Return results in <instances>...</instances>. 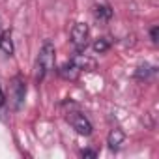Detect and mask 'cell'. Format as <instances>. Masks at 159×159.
Segmentation results:
<instances>
[{"mask_svg": "<svg viewBox=\"0 0 159 159\" xmlns=\"http://www.w3.org/2000/svg\"><path fill=\"white\" fill-rule=\"evenodd\" d=\"M54 62H56V49L52 45V41H43L39 52H38V60H36V69H34V79L38 83H41L43 79L54 69Z\"/></svg>", "mask_w": 159, "mask_h": 159, "instance_id": "obj_1", "label": "cell"}, {"mask_svg": "<svg viewBox=\"0 0 159 159\" xmlns=\"http://www.w3.org/2000/svg\"><path fill=\"white\" fill-rule=\"evenodd\" d=\"M66 120H67V124H69L79 135H83V137H88V135H92V131H94L90 120H88L81 111H77V107H75L73 103H71V109L66 112Z\"/></svg>", "mask_w": 159, "mask_h": 159, "instance_id": "obj_2", "label": "cell"}, {"mask_svg": "<svg viewBox=\"0 0 159 159\" xmlns=\"http://www.w3.org/2000/svg\"><path fill=\"white\" fill-rule=\"evenodd\" d=\"M90 39V28L86 23H75L71 28V43L77 52H84Z\"/></svg>", "mask_w": 159, "mask_h": 159, "instance_id": "obj_3", "label": "cell"}, {"mask_svg": "<svg viewBox=\"0 0 159 159\" xmlns=\"http://www.w3.org/2000/svg\"><path fill=\"white\" fill-rule=\"evenodd\" d=\"M25 96H26V83L21 75H15L11 79V101H13V109L19 111L25 103Z\"/></svg>", "mask_w": 159, "mask_h": 159, "instance_id": "obj_4", "label": "cell"}, {"mask_svg": "<svg viewBox=\"0 0 159 159\" xmlns=\"http://www.w3.org/2000/svg\"><path fill=\"white\" fill-rule=\"evenodd\" d=\"M81 67L77 66V62L71 58L69 62H66V64H62L60 66V69H58V75L62 77V79H66V81H77L79 79V75H81Z\"/></svg>", "mask_w": 159, "mask_h": 159, "instance_id": "obj_5", "label": "cell"}, {"mask_svg": "<svg viewBox=\"0 0 159 159\" xmlns=\"http://www.w3.org/2000/svg\"><path fill=\"white\" fill-rule=\"evenodd\" d=\"M124 140H125V133H124L120 127L111 129V133H109V137H107V144H109V148H111L112 152L120 150V146L124 144Z\"/></svg>", "mask_w": 159, "mask_h": 159, "instance_id": "obj_6", "label": "cell"}, {"mask_svg": "<svg viewBox=\"0 0 159 159\" xmlns=\"http://www.w3.org/2000/svg\"><path fill=\"white\" fill-rule=\"evenodd\" d=\"M0 52L8 56L13 54V41H11V30H4L0 34Z\"/></svg>", "mask_w": 159, "mask_h": 159, "instance_id": "obj_7", "label": "cell"}, {"mask_svg": "<svg viewBox=\"0 0 159 159\" xmlns=\"http://www.w3.org/2000/svg\"><path fill=\"white\" fill-rule=\"evenodd\" d=\"M94 15H96V19H99V21H109V19L112 17V10H111V6H107V4H101V6H96Z\"/></svg>", "mask_w": 159, "mask_h": 159, "instance_id": "obj_8", "label": "cell"}, {"mask_svg": "<svg viewBox=\"0 0 159 159\" xmlns=\"http://www.w3.org/2000/svg\"><path fill=\"white\" fill-rule=\"evenodd\" d=\"M109 47H111V41L107 39V38H99V39H96L94 41V51L96 52H105V51H109Z\"/></svg>", "mask_w": 159, "mask_h": 159, "instance_id": "obj_9", "label": "cell"}, {"mask_svg": "<svg viewBox=\"0 0 159 159\" xmlns=\"http://www.w3.org/2000/svg\"><path fill=\"white\" fill-rule=\"evenodd\" d=\"M6 114H8V99L0 88V122H6Z\"/></svg>", "mask_w": 159, "mask_h": 159, "instance_id": "obj_10", "label": "cell"}, {"mask_svg": "<svg viewBox=\"0 0 159 159\" xmlns=\"http://www.w3.org/2000/svg\"><path fill=\"white\" fill-rule=\"evenodd\" d=\"M152 73H155L153 67H150V66H140V67L137 69L135 77L139 79V81H142V79H148V75H152Z\"/></svg>", "mask_w": 159, "mask_h": 159, "instance_id": "obj_11", "label": "cell"}, {"mask_svg": "<svg viewBox=\"0 0 159 159\" xmlns=\"http://www.w3.org/2000/svg\"><path fill=\"white\" fill-rule=\"evenodd\" d=\"M157 36H159V26L155 25V26H152V30H150V38H152V43H153V45H157Z\"/></svg>", "mask_w": 159, "mask_h": 159, "instance_id": "obj_12", "label": "cell"}, {"mask_svg": "<svg viewBox=\"0 0 159 159\" xmlns=\"http://www.w3.org/2000/svg\"><path fill=\"white\" fill-rule=\"evenodd\" d=\"M81 155H83V157H98V152H96V150H83Z\"/></svg>", "mask_w": 159, "mask_h": 159, "instance_id": "obj_13", "label": "cell"}]
</instances>
